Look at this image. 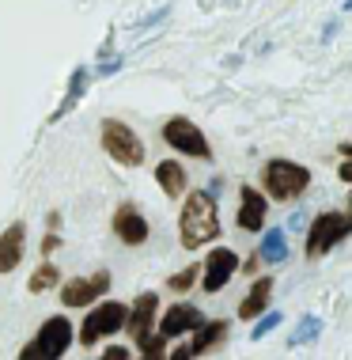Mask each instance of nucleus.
I'll list each match as a JSON object with an SVG mask.
<instances>
[{"instance_id": "2", "label": "nucleus", "mask_w": 352, "mask_h": 360, "mask_svg": "<svg viewBox=\"0 0 352 360\" xmlns=\"http://www.w3.org/2000/svg\"><path fill=\"white\" fill-rule=\"evenodd\" d=\"M307 190H311V171L303 167V163H296V160L261 163V193H266L269 201L288 205V201H299Z\"/></svg>"}, {"instance_id": "3", "label": "nucleus", "mask_w": 352, "mask_h": 360, "mask_svg": "<svg viewBox=\"0 0 352 360\" xmlns=\"http://www.w3.org/2000/svg\"><path fill=\"white\" fill-rule=\"evenodd\" d=\"M352 236V212H334V209H326V212H318V217H311L307 220V239H303V255H307L311 262H318V258H326L334 247H341Z\"/></svg>"}, {"instance_id": "7", "label": "nucleus", "mask_w": 352, "mask_h": 360, "mask_svg": "<svg viewBox=\"0 0 352 360\" xmlns=\"http://www.w3.org/2000/svg\"><path fill=\"white\" fill-rule=\"evenodd\" d=\"M163 141H167L174 152L190 155V160H212L209 137H204L190 118H167V125H163Z\"/></svg>"}, {"instance_id": "22", "label": "nucleus", "mask_w": 352, "mask_h": 360, "mask_svg": "<svg viewBox=\"0 0 352 360\" xmlns=\"http://www.w3.org/2000/svg\"><path fill=\"white\" fill-rule=\"evenodd\" d=\"M280 323H285V315H277V311H261V319L254 323L250 338H254V342H261V338H266V334H273V330H277Z\"/></svg>"}, {"instance_id": "12", "label": "nucleus", "mask_w": 352, "mask_h": 360, "mask_svg": "<svg viewBox=\"0 0 352 360\" xmlns=\"http://www.w3.org/2000/svg\"><path fill=\"white\" fill-rule=\"evenodd\" d=\"M114 236L122 239L125 247H141V243H148L152 228H148V220H144V212L136 205H122L114 212Z\"/></svg>"}, {"instance_id": "15", "label": "nucleus", "mask_w": 352, "mask_h": 360, "mask_svg": "<svg viewBox=\"0 0 352 360\" xmlns=\"http://www.w3.org/2000/svg\"><path fill=\"white\" fill-rule=\"evenodd\" d=\"M273 285H277V281H273V277H254L250 292H247V296H242V304H239V319H247V323H254V319H258L261 311H269V300H273Z\"/></svg>"}, {"instance_id": "17", "label": "nucleus", "mask_w": 352, "mask_h": 360, "mask_svg": "<svg viewBox=\"0 0 352 360\" xmlns=\"http://www.w3.org/2000/svg\"><path fill=\"white\" fill-rule=\"evenodd\" d=\"M155 182H159V190L167 193V198H182L185 186H190V179H185V167L182 163H174V160H163V163H155Z\"/></svg>"}, {"instance_id": "27", "label": "nucleus", "mask_w": 352, "mask_h": 360, "mask_svg": "<svg viewBox=\"0 0 352 360\" xmlns=\"http://www.w3.org/2000/svg\"><path fill=\"white\" fill-rule=\"evenodd\" d=\"M307 228V217H303V212H296V217H292V231H303Z\"/></svg>"}, {"instance_id": "14", "label": "nucleus", "mask_w": 352, "mask_h": 360, "mask_svg": "<svg viewBox=\"0 0 352 360\" xmlns=\"http://www.w3.org/2000/svg\"><path fill=\"white\" fill-rule=\"evenodd\" d=\"M228 334H231V323L228 319H204V323L193 330V345H190V356H204V353H212V349H220L223 342H228Z\"/></svg>"}, {"instance_id": "30", "label": "nucleus", "mask_w": 352, "mask_h": 360, "mask_svg": "<svg viewBox=\"0 0 352 360\" xmlns=\"http://www.w3.org/2000/svg\"><path fill=\"white\" fill-rule=\"evenodd\" d=\"M345 12H352V0H345Z\"/></svg>"}, {"instance_id": "8", "label": "nucleus", "mask_w": 352, "mask_h": 360, "mask_svg": "<svg viewBox=\"0 0 352 360\" xmlns=\"http://www.w3.org/2000/svg\"><path fill=\"white\" fill-rule=\"evenodd\" d=\"M235 269H239V255H235L231 247H212V255L204 258L201 266V288L209 292H223V285L235 277Z\"/></svg>"}, {"instance_id": "21", "label": "nucleus", "mask_w": 352, "mask_h": 360, "mask_svg": "<svg viewBox=\"0 0 352 360\" xmlns=\"http://www.w3.org/2000/svg\"><path fill=\"white\" fill-rule=\"evenodd\" d=\"M197 281H201V266H185L182 274L167 277V288H171V292H190Z\"/></svg>"}, {"instance_id": "16", "label": "nucleus", "mask_w": 352, "mask_h": 360, "mask_svg": "<svg viewBox=\"0 0 352 360\" xmlns=\"http://www.w3.org/2000/svg\"><path fill=\"white\" fill-rule=\"evenodd\" d=\"M23 243H27V224H12L0 236V274H12L23 262Z\"/></svg>"}, {"instance_id": "29", "label": "nucleus", "mask_w": 352, "mask_h": 360, "mask_svg": "<svg viewBox=\"0 0 352 360\" xmlns=\"http://www.w3.org/2000/svg\"><path fill=\"white\" fill-rule=\"evenodd\" d=\"M53 247H57V236H50V239H42V255H50Z\"/></svg>"}, {"instance_id": "28", "label": "nucleus", "mask_w": 352, "mask_h": 360, "mask_svg": "<svg viewBox=\"0 0 352 360\" xmlns=\"http://www.w3.org/2000/svg\"><path fill=\"white\" fill-rule=\"evenodd\" d=\"M337 155H345V160H352V141H341V144H337Z\"/></svg>"}, {"instance_id": "1", "label": "nucleus", "mask_w": 352, "mask_h": 360, "mask_svg": "<svg viewBox=\"0 0 352 360\" xmlns=\"http://www.w3.org/2000/svg\"><path fill=\"white\" fill-rule=\"evenodd\" d=\"M178 239L185 250L209 247L220 239V212H216V198L209 190L185 193L182 212H178Z\"/></svg>"}, {"instance_id": "10", "label": "nucleus", "mask_w": 352, "mask_h": 360, "mask_svg": "<svg viewBox=\"0 0 352 360\" xmlns=\"http://www.w3.org/2000/svg\"><path fill=\"white\" fill-rule=\"evenodd\" d=\"M106 288H110V274L106 269L95 277H72L68 285H61V304L65 307H87L99 296H106Z\"/></svg>"}, {"instance_id": "4", "label": "nucleus", "mask_w": 352, "mask_h": 360, "mask_svg": "<svg viewBox=\"0 0 352 360\" xmlns=\"http://www.w3.org/2000/svg\"><path fill=\"white\" fill-rule=\"evenodd\" d=\"M103 148L114 163H122V167H141L144 163V141L117 118L103 122Z\"/></svg>"}, {"instance_id": "23", "label": "nucleus", "mask_w": 352, "mask_h": 360, "mask_svg": "<svg viewBox=\"0 0 352 360\" xmlns=\"http://www.w3.org/2000/svg\"><path fill=\"white\" fill-rule=\"evenodd\" d=\"M163 353H167V338L163 334H148L141 342V356H148V360H159Z\"/></svg>"}, {"instance_id": "6", "label": "nucleus", "mask_w": 352, "mask_h": 360, "mask_svg": "<svg viewBox=\"0 0 352 360\" xmlns=\"http://www.w3.org/2000/svg\"><path fill=\"white\" fill-rule=\"evenodd\" d=\"M125 315H129V307H125V304H114V300H106V304H95L91 315H84L80 345H99L103 338L117 334V330L125 326Z\"/></svg>"}, {"instance_id": "13", "label": "nucleus", "mask_w": 352, "mask_h": 360, "mask_svg": "<svg viewBox=\"0 0 352 360\" xmlns=\"http://www.w3.org/2000/svg\"><path fill=\"white\" fill-rule=\"evenodd\" d=\"M204 323V315L193 304H174V307H167V315H159V334L167 338H182V334H193Z\"/></svg>"}, {"instance_id": "31", "label": "nucleus", "mask_w": 352, "mask_h": 360, "mask_svg": "<svg viewBox=\"0 0 352 360\" xmlns=\"http://www.w3.org/2000/svg\"><path fill=\"white\" fill-rule=\"evenodd\" d=\"M348 212H352V190H348Z\"/></svg>"}, {"instance_id": "9", "label": "nucleus", "mask_w": 352, "mask_h": 360, "mask_svg": "<svg viewBox=\"0 0 352 360\" xmlns=\"http://www.w3.org/2000/svg\"><path fill=\"white\" fill-rule=\"evenodd\" d=\"M155 315H159V296L155 292H141L136 296V304L129 307V315H125V334L133 338V345H141L144 338L152 334V323H155Z\"/></svg>"}, {"instance_id": "11", "label": "nucleus", "mask_w": 352, "mask_h": 360, "mask_svg": "<svg viewBox=\"0 0 352 360\" xmlns=\"http://www.w3.org/2000/svg\"><path fill=\"white\" fill-rule=\"evenodd\" d=\"M266 212H269V198L258 186H242L239 190V212H235V224L242 231H261L266 228Z\"/></svg>"}, {"instance_id": "18", "label": "nucleus", "mask_w": 352, "mask_h": 360, "mask_svg": "<svg viewBox=\"0 0 352 360\" xmlns=\"http://www.w3.org/2000/svg\"><path fill=\"white\" fill-rule=\"evenodd\" d=\"M258 258L269 262V266H280V262L288 258V236L280 228H273L261 236V247H258Z\"/></svg>"}, {"instance_id": "26", "label": "nucleus", "mask_w": 352, "mask_h": 360, "mask_svg": "<svg viewBox=\"0 0 352 360\" xmlns=\"http://www.w3.org/2000/svg\"><path fill=\"white\" fill-rule=\"evenodd\" d=\"M334 34H337V19H330V23L322 27V42H330V38H334Z\"/></svg>"}, {"instance_id": "24", "label": "nucleus", "mask_w": 352, "mask_h": 360, "mask_svg": "<svg viewBox=\"0 0 352 360\" xmlns=\"http://www.w3.org/2000/svg\"><path fill=\"white\" fill-rule=\"evenodd\" d=\"M337 179L352 186V160H345V155H341V163H337Z\"/></svg>"}, {"instance_id": "20", "label": "nucleus", "mask_w": 352, "mask_h": 360, "mask_svg": "<svg viewBox=\"0 0 352 360\" xmlns=\"http://www.w3.org/2000/svg\"><path fill=\"white\" fill-rule=\"evenodd\" d=\"M57 281H61V269H57L53 262H42V266H38L34 274H31V285H27V288H31L34 296H42L46 288H53V285H57Z\"/></svg>"}, {"instance_id": "5", "label": "nucleus", "mask_w": 352, "mask_h": 360, "mask_svg": "<svg viewBox=\"0 0 352 360\" xmlns=\"http://www.w3.org/2000/svg\"><path fill=\"white\" fill-rule=\"evenodd\" d=\"M68 345H72V323H68L65 315H53L46 319L42 330H38V338L27 349H19V356L23 360H34V356H46V360H57L68 353Z\"/></svg>"}, {"instance_id": "19", "label": "nucleus", "mask_w": 352, "mask_h": 360, "mask_svg": "<svg viewBox=\"0 0 352 360\" xmlns=\"http://www.w3.org/2000/svg\"><path fill=\"white\" fill-rule=\"evenodd\" d=\"M322 338V319L318 315H303V323L292 330V338H288V345L292 349H299V345H311V342H318Z\"/></svg>"}, {"instance_id": "25", "label": "nucleus", "mask_w": 352, "mask_h": 360, "mask_svg": "<svg viewBox=\"0 0 352 360\" xmlns=\"http://www.w3.org/2000/svg\"><path fill=\"white\" fill-rule=\"evenodd\" d=\"M106 360H129V349H106Z\"/></svg>"}]
</instances>
